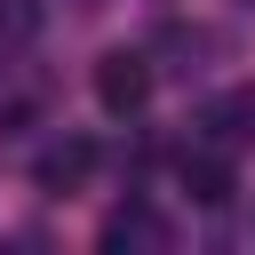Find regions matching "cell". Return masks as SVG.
<instances>
[{"instance_id":"1","label":"cell","mask_w":255,"mask_h":255,"mask_svg":"<svg viewBox=\"0 0 255 255\" xmlns=\"http://www.w3.org/2000/svg\"><path fill=\"white\" fill-rule=\"evenodd\" d=\"M151 88H159V64H151L143 48H112V56H96V104H104L112 120H135V112L151 104Z\"/></svg>"},{"instance_id":"2","label":"cell","mask_w":255,"mask_h":255,"mask_svg":"<svg viewBox=\"0 0 255 255\" xmlns=\"http://www.w3.org/2000/svg\"><path fill=\"white\" fill-rule=\"evenodd\" d=\"M96 247H104V255H167V247H175V223H167L151 199H128V207L104 215Z\"/></svg>"},{"instance_id":"3","label":"cell","mask_w":255,"mask_h":255,"mask_svg":"<svg viewBox=\"0 0 255 255\" xmlns=\"http://www.w3.org/2000/svg\"><path fill=\"white\" fill-rule=\"evenodd\" d=\"M48 96H56V88H48V72L0 40V128H32V120L48 112Z\"/></svg>"},{"instance_id":"4","label":"cell","mask_w":255,"mask_h":255,"mask_svg":"<svg viewBox=\"0 0 255 255\" xmlns=\"http://www.w3.org/2000/svg\"><path fill=\"white\" fill-rule=\"evenodd\" d=\"M88 175H96V143H88V135H56V143L32 159V183H40L48 199H72Z\"/></svg>"},{"instance_id":"5","label":"cell","mask_w":255,"mask_h":255,"mask_svg":"<svg viewBox=\"0 0 255 255\" xmlns=\"http://www.w3.org/2000/svg\"><path fill=\"white\" fill-rule=\"evenodd\" d=\"M199 128L223 143V151H247L255 143V80H239V88H223V96H207V112H199Z\"/></svg>"},{"instance_id":"6","label":"cell","mask_w":255,"mask_h":255,"mask_svg":"<svg viewBox=\"0 0 255 255\" xmlns=\"http://www.w3.org/2000/svg\"><path fill=\"white\" fill-rule=\"evenodd\" d=\"M175 183L191 191V207H231V191H239V167H231V151H183Z\"/></svg>"},{"instance_id":"7","label":"cell","mask_w":255,"mask_h":255,"mask_svg":"<svg viewBox=\"0 0 255 255\" xmlns=\"http://www.w3.org/2000/svg\"><path fill=\"white\" fill-rule=\"evenodd\" d=\"M40 32H48V0H0V40L8 48L40 40Z\"/></svg>"},{"instance_id":"8","label":"cell","mask_w":255,"mask_h":255,"mask_svg":"<svg viewBox=\"0 0 255 255\" xmlns=\"http://www.w3.org/2000/svg\"><path fill=\"white\" fill-rule=\"evenodd\" d=\"M239 8H255V0H239Z\"/></svg>"}]
</instances>
